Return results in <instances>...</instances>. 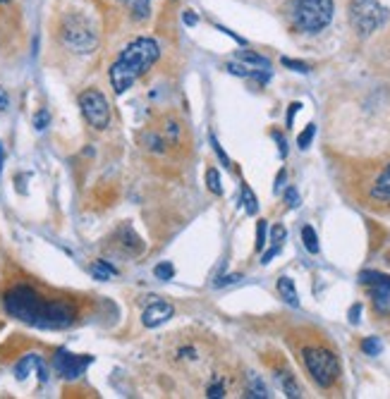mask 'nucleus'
<instances>
[{
	"mask_svg": "<svg viewBox=\"0 0 390 399\" xmlns=\"http://www.w3.org/2000/svg\"><path fill=\"white\" fill-rule=\"evenodd\" d=\"M388 22V10L379 0H350V24L357 36L366 39Z\"/></svg>",
	"mask_w": 390,
	"mask_h": 399,
	"instance_id": "nucleus-6",
	"label": "nucleus"
},
{
	"mask_svg": "<svg viewBox=\"0 0 390 399\" xmlns=\"http://www.w3.org/2000/svg\"><path fill=\"white\" fill-rule=\"evenodd\" d=\"M242 280V275H225V278H218L216 280V287H223V285H232V282Z\"/></svg>",
	"mask_w": 390,
	"mask_h": 399,
	"instance_id": "nucleus-35",
	"label": "nucleus"
},
{
	"mask_svg": "<svg viewBox=\"0 0 390 399\" xmlns=\"http://www.w3.org/2000/svg\"><path fill=\"white\" fill-rule=\"evenodd\" d=\"M242 206H244V211L249 213V216H256V211H259V201H256V196H254V191H251L247 184H242Z\"/></svg>",
	"mask_w": 390,
	"mask_h": 399,
	"instance_id": "nucleus-21",
	"label": "nucleus"
},
{
	"mask_svg": "<svg viewBox=\"0 0 390 399\" xmlns=\"http://www.w3.org/2000/svg\"><path fill=\"white\" fill-rule=\"evenodd\" d=\"M335 3L333 0H292L290 19L299 34H321L333 22Z\"/></svg>",
	"mask_w": 390,
	"mask_h": 399,
	"instance_id": "nucleus-3",
	"label": "nucleus"
},
{
	"mask_svg": "<svg viewBox=\"0 0 390 399\" xmlns=\"http://www.w3.org/2000/svg\"><path fill=\"white\" fill-rule=\"evenodd\" d=\"M302 242H304L306 251L309 253H319V237H316V232H314L311 225L302 227Z\"/></svg>",
	"mask_w": 390,
	"mask_h": 399,
	"instance_id": "nucleus-20",
	"label": "nucleus"
},
{
	"mask_svg": "<svg viewBox=\"0 0 390 399\" xmlns=\"http://www.w3.org/2000/svg\"><path fill=\"white\" fill-rule=\"evenodd\" d=\"M211 146H214V151H216V156L218 158H221V161H223V168H230V158H228V153H225V151H223V146H221V143H218V139H216V134H211Z\"/></svg>",
	"mask_w": 390,
	"mask_h": 399,
	"instance_id": "nucleus-26",
	"label": "nucleus"
},
{
	"mask_svg": "<svg viewBox=\"0 0 390 399\" xmlns=\"http://www.w3.org/2000/svg\"><path fill=\"white\" fill-rule=\"evenodd\" d=\"M89 273L94 275V280H108V278H113V275H118V271L108 263V261H94L91 266H89Z\"/></svg>",
	"mask_w": 390,
	"mask_h": 399,
	"instance_id": "nucleus-16",
	"label": "nucleus"
},
{
	"mask_svg": "<svg viewBox=\"0 0 390 399\" xmlns=\"http://www.w3.org/2000/svg\"><path fill=\"white\" fill-rule=\"evenodd\" d=\"M273 139H276V143H278L280 158H285V156H287V143H285V136L280 134V132H273Z\"/></svg>",
	"mask_w": 390,
	"mask_h": 399,
	"instance_id": "nucleus-34",
	"label": "nucleus"
},
{
	"mask_svg": "<svg viewBox=\"0 0 390 399\" xmlns=\"http://www.w3.org/2000/svg\"><path fill=\"white\" fill-rule=\"evenodd\" d=\"M79 108H81V115H84L86 122L94 129H106L111 125V106H108L106 96L99 89H86L79 96Z\"/></svg>",
	"mask_w": 390,
	"mask_h": 399,
	"instance_id": "nucleus-7",
	"label": "nucleus"
},
{
	"mask_svg": "<svg viewBox=\"0 0 390 399\" xmlns=\"http://www.w3.org/2000/svg\"><path fill=\"white\" fill-rule=\"evenodd\" d=\"M182 22L187 24V26H194L196 24V15L191 10H187V12H182Z\"/></svg>",
	"mask_w": 390,
	"mask_h": 399,
	"instance_id": "nucleus-37",
	"label": "nucleus"
},
{
	"mask_svg": "<svg viewBox=\"0 0 390 399\" xmlns=\"http://www.w3.org/2000/svg\"><path fill=\"white\" fill-rule=\"evenodd\" d=\"M283 65L290 67V70H295V72H302V74H306L311 70V67L306 63H302V60H292V58H283Z\"/></svg>",
	"mask_w": 390,
	"mask_h": 399,
	"instance_id": "nucleus-27",
	"label": "nucleus"
},
{
	"mask_svg": "<svg viewBox=\"0 0 390 399\" xmlns=\"http://www.w3.org/2000/svg\"><path fill=\"white\" fill-rule=\"evenodd\" d=\"M278 294H280V299H283L285 304H290V306H299V294H297L295 280L287 278V275H283V278L278 280Z\"/></svg>",
	"mask_w": 390,
	"mask_h": 399,
	"instance_id": "nucleus-14",
	"label": "nucleus"
},
{
	"mask_svg": "<svg viewBox=\"0 0 390 399\" xmlns=\"http://www.w3.org/2000/svg\"><path fill=\"white\" fill-rule=\"evenodd\" d=\"M278 383H280V390L285 392V397H302V390H299V385L295 383V378H292V373H287V370H283V373H278Z\"/></svg>",
	"mask_w": 390,
	"mask_h": 399,
	"instance_id": "nucleus-15",
	"label": "nucleus"
},
{
	"mask_svg": "<svg viewBox=\"0 0 390 399\" xmlns=\"http://www.w3.org/2000/svg\"><path fill=\"white\" fill-rule=\"evenodd\" d=\"M278 251H280V246H276V244H273V249H269V251H266L264 256H261V263H269V261H271L273 256H276Z\"/></svg>",
	"mask_w": 390,
	"mask_h": 399,
	"instance_id": "nucleus-39",
	"label": "nucleus"
},
{
	"mask_svg": "<svg viewBox=\"0 0 390 399\" xmlns=\"http://www.w3.org/2000/svg\"><path fill=\"white\" fill-rule=\"evenodd\" d=\"M266 232H269V223H266V220H259L256 223V251H261L266 246Z\"/></svg>",
	"mask_w": 390,
	"mask_h": 399,
	"instance_id": "nucleus-25",
	"label": "nucleus"
},
{
	"mask_svg": "<svg viewBox=\"0 0 390 399\" xmlns=\"http://www.w3.org/2000/svg\"><path fill=\"white\" fill-rule=\"evenodd\" d=\"M146 141L151 143V148H154V151H159V153H161V151H163V141H161V139H159V136H156V134H149V136H146Z\"/></svg>",
	"mask_w": 390,
	"mask_h": 399,
	"instance_id": "nucleus-36",
	"label": "nucleus"
},
{
	"mask_svg": "<svg viewBox=\"0 0 390 399\" xmlns=\"http://www.w3.org/2000/svg\"><path fill=\"white\" fill-rule=\"evenodd\" d=\"M371 299H374V308L381 315H390V292L383 290H371Z\"/></svg>",
	"mask_w": 390,
	"mask_h": 399,
	"instance_id": "nucleus-19",
	"label": "nucleus"
},
{
	"mask_svg": "<svg viewBox=\"0 0 390 399\" xmlns=\"http://www.w3.org/2000/svg\"><path fill=\"white\" fill-rule=\"evenodd\" d=\"M48 122H51V113H48V110H39V113L34 115V127L36 129H46Z\"/></svg>",
	"mask_w": 390,
	"mask_h": 399,
	"instance_id": "nucleus-29",
	"label": "nucleus"
},
{
	"mask_svg": "<svg viewBox=\"0 0 390 399\" xmlns=\"http://www.w3.org/2000/svg\"><path fill=\"white\" fill-rule=\"evenodd\" d=\"M369 196L376 203H390V163L383 165V170L376 175V180L371 182V189H369Z\"/></svg>",
	"mask_w": 390,
	"mask_h": 399,
	"instance_id": "nucleus-11",
	"label": "nucleus"
},
{
	"mask_svg": "<svg viewBox=\"0 0 390 399\" xmlns=\"http://www.w3.org/2000/svg\"><path fill=\"white\" fill-rule=\"evenodd\" d=\"M175 308L173 304H168V301H151L146 308H144L141 313V323L146 328H159L163 325V323H168L170 318H173Z\"/></svg>",
	"mask_w": 390,
	"mask_h": 399,
	"instance_id": "nucleus-9",
	"label": "nucleus"
},
{
	"mask_svg": "<svg viewBox=\"0 0 390 399\" xmlns=\"http://www.w3.org/2000/svg\"><path fill=\"white\" fill-rule=\"evenodd\" d=\"M299 108H302V103H290V106H287V118H285V125H287V129L292 127V122H295V115L299 113Z\"/></svg>",
	"mask_w": 390,
	"mask_h": 399,
	"instance_id": "nucleus-31",
	"label": "nucleus"
},
{
	"mask_svg": "<svg viewBox=\"0 0 390 399\" xmlns=\"http://www.w3.org/2000/svg\"><path fill=\"white\" fill-rule=\"evenodd\" d=\"M46 306H48V299L41 297L31 285H15V287H10L3 297L5 313L26 323V325H31V328H41Z\"/></svg>",
	"mask_w": 390,
	"mask_h": 399,
	"instance_id": "nucleus-2",
	"label": "nucleus"
},
{
	"mask_svg": "<svg viewBox=\"0 0 390 399\" xmlns=\"http://www.w3.org/2000/svg\"><path fill=\"white\" fill-rule=\"evenodd\" d=\"M94 363V356H79L72 354L67 349H58L53 356V368L58 370L60 378L65 380H77L79 375H84V370Z\"/></svg>",
	"mask_w": 390,
	"mask_h": 399,
	"instance_id": "nucleus-8",
	"label": "nucleus"
},
{
	"mask_svg": "<svg viewBox=\"0 0 390 399\" xmlns=\"http://www.w3.org/2000/svg\"><path fill=\"white\" fill-rule=\"evenodd\" d=\"M8 108V94H5V89H0V110Z\"/></svg>",
	"mask_w": 390,
	"mask_h": 399,
	"instance_id": "nucleus-40",
	"label": "nucleus"
},
{
	"mask_svg": "<svg viewBox=\"0 0 390 399\" xmlns=\"http://www.w3.org/2000/svg\"><path fill=\"white\" fill-rule=\"evenodd\" d=\"M3 163H5V151H3V143H0V170H3Z\"/></svg>",
	"mask_w": 390,
	"mask_h": 399,
	"instance_id": "nucleus-42",
	"label": "nucleus"
},
{
	"mask_svg": "<svg viewBox=\"0 0 390 399\" xmlns=\"http://www.w3.org/2000/svg\"><path fill=\"white\" fill-rule=\"evenodd\" d=\"M361 352H364L366 356H379L383 352V342L379 340V337H366V340L361 342Z\"/></svg>",
	"mask_w": 390,
	"mask_h": 399,
	"instance_id": "nucleus-22",
	"label": "nucleus"
},
{
	"mask_svg": "<svg viewBox=\"0 0 390 399\" xmlns=\"http://www.w3.org/2000/svg\"><path fill=\"white\" fill-rule=\"evenodd\" d=\"M206 397H211V399H221V397H225V388H223V383H214V385H209Z\"/></svg>",
	"mask_w": 390,
	"mask_h": 399,
	"instance_id": "nucleus-33",
	"label": "nucleus"
},
{
	"mask_svg": "<svg viewBox=\"0 0 390 399\" xmlns=\"http://www.w3.org/2000/svg\"><path fill=\"white\" fill-rule=\"evenodd\" d=\"M247 397H249V399H269L271 392H269V388H266V385L261 383V378L251 375V378H249V385H247Z\"/></svg>",
	"mask_w": 390,
	"mask_h": 399,
	"instance_id": "nucleus-18",
	"label": "nucleus"
},
{
	"mask_svg": "<svg viewBox=\"0 0 390 399\" xmlns=\"http://www.w3.org/2000/svg\"><path fill=\"white\" fill-rule=\"evenodd\" d=\"M154 275L159 280H170L175 275V268L170 266V263H161V266H156V271H154Z\"/></svg>",
	"mask_w": 390,
	"mask_h": 399,
	"instance_id": "nucleus-28",
	"label": "nucleus"
},
{
	"mask_svg": "<svg viewBox=\"0 0 390 399\" xmlns=\"http://www.w3.org/2000/svg\"><path fill=\"white\" fill-rule=\"evenodd\" d=\"M161 58V46L154 39L139 36L132 44L125 46V51L118 55V60L111 65L108 79L115 94H125L127 89L134 86V81L141 77L144 72H149L156 65V60Z\"/></svg>",
	"mask_w": 390,
	"mask_h": 399,
	"instance_id": "nucleus-1",
	"label": "nucleus"
},
{
	"mask_svg": "<svg viewBox=\"0 0 390 399\" xmlns=\"http://www.w3.org/2000/svg\"><path fill=\"white\" fill-rule=\"evenodd\" d=\"M314 134H316V125H306V129L302 134L297 136V146L302 148V151H306L311 146V141H314Z\"/></svg>",
	"mask_w": 390,
	"mask_h": 399,
	"instance_id": "nucleus-24",
	"label": "nucleus"
},
{
	"mask_svg": "<svg viewBox=\"0 0 390 399\" xmlns=\"http://www.w3.org/2000/svg\"><path fill=\"white\" fill-rule=\"evenodd\" d=\"M285 201H287V206H290V208H299V203H302V198H299V194H297V189L295 187H290L285 191Z\"/></svg>",
	"mask_w": 390,
	"mask_h": 399,
	"instance_id": "nucleus-30",
	"label": "nucleus"
},
{
	"mask_svg": "<svg viewBox=\"0 0 390 399\" xmlns=\"http://www.w3.org/2000/svg\"><path fill=\"white\" fill-rule=\"evenodd\" d=\"M5 3H10V0H0V5H5Z\"/></svg>",
	"mask_w": 390,
	"mask_h": 399,
	"instance_id": "nucleus-43",
	"label": "nucleus"
},
{
	"mask_svg": "<svg viewBox=\"0 0 390 399\" xmlns=\"http://www.w3.org/2000/svg\"><path fill=\"white\" fill-rule=\"evenodd\" d=\"M235 60L237 63H242V65H247V67H254V70H271V60L254 53V51H237Z\"/></svg>",
	"mask_w": 390,
	"mask_h": 399,
	"instance_id": "nucleus-13",
	"label": "nucleus"
},
{
	"mask_svg": "<svg viewBox=\"0 0 390 399\" xmlns=\"http://www.w3.org/2000/svg\"><path fill=\"white\" fill-rule=\"evenodd\" d=\"M283 182H285V170H280V175H278V180H276V191H280Z\"/></svg>",
	"mask_w": 390,
	"mask_h": 399,
	"instance_id": "nucleus-41",
	"label": "nucleus"
},
{
	"mask_svg": "<svg viewBox=\"0 0 390 399\" xmlns=\"http://www.w3.org/2000/svg\"><path fill=\"white\" fill-rule=\"evenodd\" d=\"M359 280H361V285H369V287H374V290L390 292V275H386V273H379V271H361Z\"/></svg>",
	"mask_w": 390,
	"mask_h": 399,
	"instance_id": "nucleus-12",
	"label": "nucleus"
},
{
	"mask_svg": "<svg viewBox=\"0 0 390 399\" xmlns=\"http://www.w3.org/2000/svg\"><path fill=\"white\" fill-rule=\"evenodd\" d=\"M302 361L306 373L311 375V380L319 385V388H333L340 378V361L331 349L326 347H306L302 352Z\"/></svg>",
	"mask_w": 390,
	"mask_h": 399,
	"instance_id": "nucleus-4",
	"label": "nucleus"
},
{
	"mask_svg": "<svg viewBox=\"0 0 390 399\" xmlns=\"http://www.w3.org/2000/svg\"><path fill=\"white\" fill-rule=\"evenodd\" d=\"M122 3L129 8V12H132V17L136 19V22L146 19L149 12H151V3H149V0H122Z\"/></svg>",
	"mask_w": 390,
	"mask_h": 399,
	"instance_id": "nucleus-17",
	"label": "nucleus"
},
{
	"mask_svg": "<svg viewBox=\"0 0 390 399\" xmlns=\"http://www.w3.org/2000/svg\"><path fill=\"white\" fill-rule=\"evenodd\" d=\"M206 184H209V189L214 191L216 196H221V194H223L221 175H218V170H216V168H209V170H206Z\"/></svg>",
	"mask_w": 390,
	"mask_h": 399,
	"instance_id": "nucleus-23",
	"label": "nucleus"
},
{
	"mask_svg": "<svg viewBox=\"0 0 390 399\" xmlns=\"http://www.w3.org/2000/svg\"><path fill=\"white\" fill-rule=\"evenodd\" d=\"M285 235H287L285 227H283V225H276V227H273V230H271V242L276 244V246H280V244H283Z\"/></svg>",
	"mask_w": 390,
	"mask_h": 399,
	"instance_id": "nucleus-32",
	"label": "nucleus"
},
{
	"mask_svg": "<svg viewBox=\"0 0 390 399\" xmlns=\"http://www.w3.org/2000/svg\"><path fill=\"white\" fill-rule=\"evenodd\" d=\"M359 315H361V304H354L350 308V323H359Z\"/></svg>",
	"mask_w": 390,
	"mask_h": 399,
	"instance_id": "nucleus-38",
	"label": "nucleus"
},
{
	"mask_svg": "<svg viewBox=\"0 0 390 399\" xmlns=\"http://www.w3.org/2000/svg\"><path fill=\"white\" fill-rule=\"evenodd\" d=\"M60 39L72 53H94L99 46V31L84 15H67L60 26Z\"/></svg>",
	"mask_w": 390,
	"mask_h": 399,
	"instance_id": "nucleus-5",
	"label": "nucleus"
},
{
	"mask_svg": "<svg viewBox=\"0 0 390 399\" xmlns=\"http://www.w3.org/2000/svg\"><path fill=\"white\" fill-rule=\"evenodd\" d=\"M31 370H36L41 383H46V380H48L46 363H44V359H41L39 354H26L24 359H19V361L15 363V378H17V380H24V378L29 375Z\"/></svg>",
	"mask_w": 390,
	"mask_h": 399,
	"instance_id": "nucleus-10",
	"label": "nucleus"
}]
</instances>
